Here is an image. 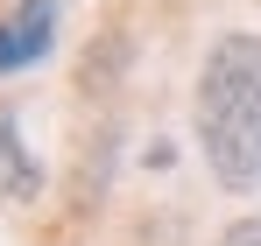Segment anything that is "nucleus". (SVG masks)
I'll use <instances>...</instances> for the list:
<instances>
[{
  "mask_svg": "<svg viewBox=\"0 0 261 246\" xmlns=\"http://www.w3.org/2000/svg\"><path fill=\"white\" fill-rule=\"evenodd\" d=\"M198 148L219 190H261V36L233 28L205 49L198 71Z\"/></svg>",
  "mask_w": 261,
  "mask_h": 246,
  "instance_id": "nucleus-1",
  "label": "nucleus"
},
{
  "mask_svg": "<svg viewBox=\"0 0 261 246\" xmlns=\"http://www.w3.org/2000/svg\"><path fill=\"white\" fill-rule=\"evenodd\" d=\"M49 42H57V0H14V7H0V78L43 64Z\"/></svg>",
  "mask_w": 261,
  "mask_h": 246,
  "instance_id": "nucleus-2",
  "label": "nucleus"
},
{
  "mask_svg": "<svg viewBox=\"0 0 261 246\" xmlns=\"http://www.w3.org/2000/svg\"><path fill=\"white\" fill-rule=\"evenodd\" d=\"M36 190H43V162L21 141V113L0 106V204H29Z\"/></svg>",
  "mask_w": 261,
  "mask_h": 246,
  "instance_id": "nucleus-3",
  "label": "nucleus"
},
{
  "mask_svg": "<svg viewBox=\"0 0 261 246\" xmlns=\"http://www.w3.org/2000/svg\"><path fill=\"white\" fill-rule=\"evenodd\" d=\"M219 246H261V218H233V225L219 232Z\"/></svg>",
  "mask_w": 261,
  "mask_h": 246,
  "instance_id": "nucleus-4",
  "label": "nucleus"
}]
</instances>
